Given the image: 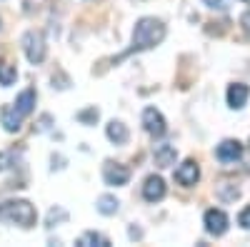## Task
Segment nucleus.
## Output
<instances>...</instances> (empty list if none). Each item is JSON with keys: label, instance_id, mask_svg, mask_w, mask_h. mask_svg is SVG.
<instances>
[{"label": "nucleus", "instance_id": "a211bd4d", "mask_svg": "<svg viewBox=\"0 0 250 247\" xmlns=\"http://www.w3.org/2000/svg\"><path fill=\"white\" fill-rule=\"evenodd\" d=\"M65 217H68L65 210H50V215H48V228H53L55 220H65Z\"/></svg>", "mask_w": 250, "mask_h": 247}, {"label": "nucleus", "instance_id": "6ab92c4d", "mask_svg": "<svg viewBox=\"0 0 250 247\" xmlns=\"http://www.w3.org/2000/svg\"><path fill=\"white\" fill-rule=\"evenodd\" d=\"M238 225H240V228H245V230H250V205L238 215Z\"/></svg>", "mask_w": 250, "mask_h": 247}, {"label": "nucleus", "instance_id": "dca6fc26", "mask_svg": "<svg viewBox=\"0 0 250 247\" xmlns=\"http://www.w3.org/2000/svg\"><path fill=\"white\" fill-rule=\"evenodd\" d=\"M98 212L100 215H115L118 212V200L113 197V195H103V197H98Z\"/></svg>", "mask_w": 250, "mask_h": 247}, {"label": "nucleus", "instance_id": "f03ea898", "mask_svg": "<svg viewBox=\"0 0 250 247\" xmlns=\"http://www.w3.org/2000/svg\"><path fill=\"white\" fill-rule=\"evenodd\" d=\"M163 38H165V25L160 23L158 18H140L135 23V30H133V48L125 55L140 53V50H150V48L163 43Z\"/></svg>", "mask_w": 250, "mask_h": 247}, {"label": "nucleus", "instance_id": "9b49d317", "mask_svg": "<svg viewBox=\"0 0 250 247\" xmlns=\"http://www.w3.org/2000/svg\"><path fill=\"white\" fill-rule=\"evenodd\" d=\"M248 95H250V88L248 85H243V82H233V85L228 88V105H230L233 110L245 108Z\"/></svg>", "mask_w": 250, "mask_h": 247}, {"label": "nucleus", "instance_id": "4be33fe9", "mask_svg": "<svg viewBox=\"0 0 250 247\" xmlns=\"http://www.w3.org/2000/svg\"><path fill=\"white\" fill-rule=\"evenodd\" d=\"M203 3H205L208 8H215V10H223V8H225L223 0H203Z\"/></svg>", "mask_w": 250, "mask_h": 247}, {"label": "nucleus", "instance_id": "f257e3e1", "mask_svg": "<svg viewBox=\"0 0 250 247\" xmlns=\"http://www.w3.org/2000/svg\"><path fill=\"white\" fill-rule=\"evenodd\" d=\"M35 90L28 88L18 95V100L13 102V105H3L0 108V125H3L8 133H18L20 125H23V120L33 113L35 108Z\"/></svg>", "mask_w": 250, "mask_h": 247}, {"label": "nucleus", "instance_id": "7ed1b4c3", "mask_svg": "<svg viewBox=\"0 0 250 247\" xmlns=\"http://www.w3.org/2000/svg\"><path fill=\"white\" fill-rule=\"evenodd\" d=\"M0 220L15 222L20 228H33L38 220V212L28 200H10V202L0 205Z\"/></svg>", "mask_w": 250, "mask_h": 247}, {"label": "nucleus", "instance_id": "6e6552de", "mask_svg": "<svg viewBox=\"0 0 250 247\" xmlns=\"http://www.w3.org/2000/svg\"><path fill=\"white\" fill-rule=\"evenodd\" d=\"M198 180H200V168H198L195 160H185L175 170V182L183 185V188H193Z\"/></svg>", "mask_w": 250, "mask_h": 247}, {"label": "nucleus", "instance_id": "f8f14e48", "mask_svg": "<svg viewBox=\"0 0 250 247\" xmlns=\"http://www.w3.org/2000/svg\"><path fill=\"white\" fill-rule=\"evenodd\" d=\"M153 157H155L158 168H170V165L175 162V157H178V150L173 145H168V142H163V145L153 148Z\"/></svg>", "mask_w": 250, "mask_h": 247}, {"label": "nucleus", "instance_id": "9d476101", "mask_svg": "<svg viewBox=\"0 0 250 247\" xmlns=\"http://www.w3.org/2000/svg\"><path fill=\"white\" fill-rule=\"evenodd\" d=\"M215 157L220 162H235V160L243 157V145L238 140H223L218 145V150H215Z\"/></svg>", "mask_w": 250, "mask_h": 247}, {"label": "nucleus", "instance_id": "4468645a", "mask_svg": "<svg viewBox=\"0 0 250 247\" xmlns=\"http://www.w3.org/2000/svg\"><path fill=\"white\" fill-rule=\"evenodd\" d=\"M78 245L80 247H110V240L105 235H100V232H83L78 237Z\"/></svg>", "mask_w": 250, "mask_h": 247}, {"label": "nucleus", "instance_id": "39448f33", "mask_svg": "<svg viewBox=\"0 0 250 247\" xmlns=\"http://www.w3.org/2000/svg\"><path fill=\"white\" fill-rule=\"evenodd\" d=\"M143 128H145V133H148L150 137H163L165 135V117H163V113L160 110H155V108H145L143 110Z\"/></svg>", "mask_w": 250, "mask_h": 247}, {"label": "nucleus", "instance_id": "5701e85b", "mask_svg": "<svg viewBox=\"0 0 250 247\" xmlns=\"http://www.w3.org/2000/svg\"><path fill=\"white\" fill-rule=\"evenodd\" d=\"M245 3H250V0H245Z\"/></svg>", "mask_w": 250, "mask_h": 247}, {"label": "nucleus", "instance_id": "412c9836", "mask_svg": "<svg viewBox=\"0 0 250 247\" xmlns=\"http://www.w3.org/2000/svg\"><path fill=\"white\" fill-rule=\"evenodd\" d=\"M240 25H243V30H245V33L250 35V10H248V13H245V15L240 18Z\"/></svg>", "mask_w": 250, "mask_h": 247}, {"label": "nucleus", "instance_id": "1a4fd4ad", "mask_svg": "<svg viewBox=\"0 0 250 247\" xmlns=\"http://www.w3.org/2000/svg\"><path fill=\"white\" fill-rule=\"evenodd\" d=\"M143 197L148 202L163 200L165 197V182H163V177H158V175L145 177V182H143Z\"/></svg>", "mask_w": 250, "mask_h": 247}, {"label": "nucleus", "instance_id": "aec40b11", "mask_svg": "<svg viewBox=\"0 0 250 247\" xmlns=\"http://www.w3.org/2000/svg\"><path fill=\"white\" fill-rule=\"evenodd\" d=\"M10 157H13V152H0V170H5V168H10Z\"/></svg>", "mask_w": 250, "mask_h": 247}, {"label": "nucleus", "instance_id": "0eeeda50", "mask_svg": "<svg viewBox=\"0 0 250 247\" xmlns=\"http://www.w3.org/2000/svg\"><path fill=\"white\" fill-rule=\"evenodd\" d=\"M103 180H105V185H125L130 180V170L125 168V165H120V162H105L103 165Z\"/></svg>", "mask_w": 250, "mask_h": 247}, {"label": "nucleus", "instance_id": "2eb2a0df", "mask_svg": "<svg viewBox=\"0 0 250 247\" xmlns=\"http://www.w3.org/2000/svg\"><path fill=\"white\" fill-rule=\"evenodd\" d=\"M15 77H18L15 65L5 63V60H0V85H3V88H10L13 82H15Z\"/></svg>", "mask_w": 250, "mask_h": 247}, {"label": "nucleus", "instance_id": "ddd939ff", "mask_svg": "<svg viewBox=\"0 0 250 247\" xmlns=\"http://www.w3.org/2000/svg\"><path fill=\"white\" fill-rule=\"evenodd\" d=\"M105 135H108L110 142H115V145H123V142H128V128H125L120 120H110V122H108Z\"/></svg>", "mask_w": 250, "mask_h": 247}, {"label": "nucleus", "instance_id": "423d86ee", "mask_svg": "<svg viewBox=\"0 0 250 247\" xmlns=\"http://www.w3.org/2000/svg\"><path fill=\"white\" fill-rule=\"evenodd\" d=\"M203 225H205V232H208V235L220 237V235H225V230H228V215H225L223 210H215V208H213V210L205 212Z\"/></svg>", "mask_w": 250, "mask_h": 247}, {"label": "nucleus", "instance_id": "f3484780", "mask_svg": "<svg viewBox=\"0 0 250 247\" xmlns=\"http://www.w3.org/2000/svg\"><path fill=\"white\" fill-rule=\"evenodd\" d=\"M98 108H85V110H80L78 113V120L83 122V125H95V122H98Z\"/></svg>", "mask_w": 250, "mask_h": 247}, {"label": "nucleus", "instance_id": "20e7f679", "mask_svg": "<svg viewBox=\"0 0 250 247\" xmlns=\"http://www.w3.org/2000/svg\"><path fill=\"white\" fill-rule=\"evenodd\" d=\"M23 50H25V57L30 60L33 65H40L45 60V40H43V33L38 30H28L23 35Z\"/></svg>", "mask_w": 250, "mask_h": 247}]
</instances>
